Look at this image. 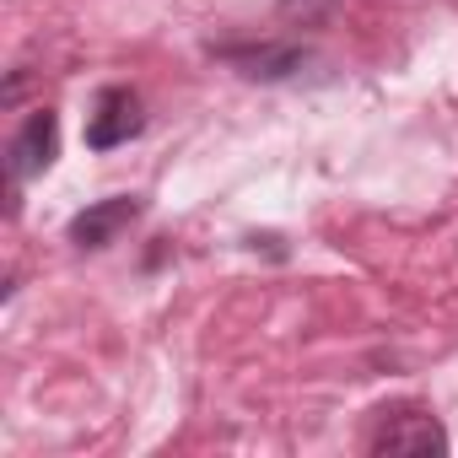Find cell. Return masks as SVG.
I'll use <instances>...</instances> for the list:
<instances>
[{"label": "cell", "mask_w": 458, "mask_h": 458, "mask_svg": "<svg viewBox=\"0 0 458 458\" xmlns=\"http://www.w3.org/2000/svg\"><path fill=\"white\" fill-rule=\"evenodd\" d=\"M55 157H60V114L33 108L22 119V130L12 135V146H6V173H12V183H28V178L49 173Z\"/></svg>", "instance_id": "cell-2"}, {"label": "cell", "mask_w": 458, "mask_h": 458, "mask_svg": "<svg viewBox=\"0 0 458 458\" xmlns=\"http://www.w3.org/2000/svg\"><path fill=\"white\" fill-rule=\"evenodd\" d=\"M367 447L372 453H447V431L420 404H388V410H377Z\"/></svg>", "instance_id": "cell-1"}, {"label": "cell", "mask_w": 458, "mask_h": 458, "mask_svg": "<svg viewBox=\"0 0 458 458\" xmlns=\"http://www.w3.org/2000/svg\"><path fill=\"white\" fill-rule=\"evenodd\" d=\"M140 216H146L140 194H114V199H98V205L76 210L71 226H65V238L76 249H108V243H119V233H130Z\"/></svg>", "instance_id": "cell-3"}, {"label": "cell", "mask_w": 458, "mask_h": 458, "mask_svg": "<svg viewBox=\"0 0 458 458\" xmlns=\"http://www.w3.org/2000/svg\"><path fill=\"white\" fill-rule=\"evenodd\" d=\"M216 55L226 65H238L249 81H286L308 65V49H297V44H226Z\"/></svg>", "instance_id": "cell-5"}, {"label": "cell", "mask_w": 458, "mask_h": 458, "mask_svg": "<svg viewBox=\"0 0 458 458\" xmlns=\"http://www.w3.org/2000/svg\"><path fill=\"white\" fill-rule=\"evenodd\" d=\"M335 12V0H281V17H302V28H313V22H324Z\"/></svg>", "instance_id": "cell-6"}, {"label": "cell", "mask_w": 458, "mask_h": 458, "mask_svg": "<svg viewBox=\"0 0 458 458\" xmlns=\"http://www.w3.org/2000/svg\"><path fill=\"white\" fill-rule=\"evenodd\" d=\"M146 130V114H140V98L130 87H103L92 114H87V146L92 151H114L124 140H135Z\"/></svg>", "instance_id": "cell-4"}]
</instances>
